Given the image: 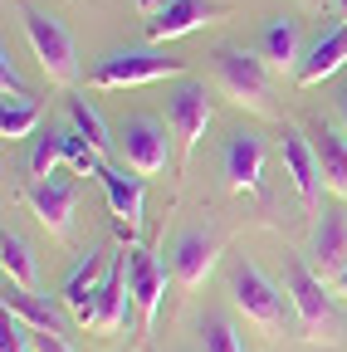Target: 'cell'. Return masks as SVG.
I'll use <instances>...</instances> for the list:
<instances>
[{"label": "cell", "mask_w": 347, "mask_h": 352, "mask_svg": "<svg viewBox=\"0 0 347 352\" xmlns=\"http://www.w3.org/2000/svg\"><path fill=\"white\" fill-rule=\"evenodd\" d=\"M333 284H337V294L347 298V264H342V270H337V279H333Z\"/></svg>", "instance_id": "32"}, {"label": "cell", "mask_w": 347, "mask_h": 352, "mask_svg": "<svg viewBox=\"0 0 347 352\" xmlns=\"http://www.w3.org/2000/svg\"><path fill=\"white\" fill-rule=\"evenodd\" d=\"M25 201H30V210H34V220L45 226L49 235H69L74 230V206H78V186L69 182V176H45V182H30V191H25Z\"/></svg>", "instance_id": "11"}, {"label": "cell", "mask_w": 347, "mask_h": 352, "mask_svg": "<svg viewBox=\"0 0 347 352\" xmlns=\"http://www.w3.org/2000/svg\"><path fill=\"white\" fill-rule=\"evenodd\" d=\"M313 152H318V166H323V186L347 201V138L333 132L328 122H318L313 127Z\"/></svg>", "instance_id": "21"}, {"label": "cell", "mask_w": 347, "mask_h": 352, "mask_svg": "<svg viewBox=\"0 0 347 352\" xmlns=\"http://www.w3.org/2000/svg\"><path fill=\"white\" fill-rule=\"evenodd\" d=\"M230 298L245 314V323H254L265 338H284L289 333V314H284V284H274L254 259H235L230 264Z\"/></svg>", "instance_id": "1"}, {"label": "cell", "mask_w": 347, "mask_h": 352, "mask_svg": "<svg viewBox=\"0 0 347 352\" xmlns=\"http://www.w3.org/2000/svg\"><path fill=\"white\" fill-rule=\"evenodd\" d=\"M59 162H64V127H49V132H39V142L30 152V176L45 182V176H54Z\"/></svg>", "instance_id": "26"}, {"label": "cell", "mask_w": 347, "mask_h": 352, "mask_svg": "<svg viewBox=\"0 0 347 352\" xmlns=\"http://www.w3.org/2000/svg\"><path fill=\"white\" fill-rule=\"evenodd\" d=\"M108 264H113V254L108 250H89L74 270H69V279H64V289H59V298H64V308L83 323L89 318V308H93V294H98V284H103V274H108Z\"/></svg>", "instance_id": "16"}, {"label": "cell", "mask_w": 347, "mask_h": 352, "mask_svg": "<svg viewBox=\"0 0 347 352\" xmlns=\"http://www.w3.org/2000/svg\"><path fill=\"white\" fill-rule=\"evenodd\" d=\"M157 78H186V59H171L161 50H117L93 69L98 88H137V83H157Z\"/></svg>", "instance_id": "6"}, {"label": "cell", "mask_w": 347, "mask_h": 352, "mask_svg": "<svg viewBox=\"0 0 347 352\" xmlns=\"http://www.w3.org/2000/svg\"><path fill=\"white\" fill-rule=\"evenodd\" d=\"M0 270H5V279H10V284H20V289H34V284H39L34 250H30V240H25V235H15V230L0 235Z\"/></svg>", "instance_id": "22"}, {"label": "cell", "mask_w": 347, "mask_h": 352, "mask_svg": "<svg viewBox=\"0 0 347 352\" xmlns=\"http://www.w3.org/2000/svg\"><path fill=\"white\" fill-rule=\"evenodd\" d=\"M210 88L201 83V78H181L177 88L166 94V122H171V132L181 138V152L191 157L196 152V142L205 138V127H210Z\"/></svg>", "instance_id": "8"}, {"label": "cell", "mask_w": 347, "mask_h": 352, "mask_svg": "<svg viewBox=\"0 0 347 352\" xmlns=\"http://www.w3.org/2000/svg\"><path fill=\"white\" fill-rule=\"evenodd\" d=\"M103 152L89 142V138H78V127H64V166L78 171V176H98L103 171Z\"/></svg>", "instance_id": "25"}, {"label": "cell", "mask_w": 347, "mask_h": 352, "mask_svg": "<svg viewBox=\"0 0 347 352\" xmlns=\"http://www.w3.org/2000/svg\"><path fill=\"white\" fill-rule=\"evenodd\" d=\"M166 127L171 122H161L152 113H133L122 122L117 152H122V162L133 166L137 176H161V171L177 166V152H171V138H177V132H166Z\"/></svg>", "instance_id": "4"}, {"label": "cell", "mask_w": 347, "mask_h": 352, "mask_svg": "<svg viewBox=\"0 0 347 352\" xmlns=\"http://www.w3.org/2000/svg\"><path fill=\"white\" fill-rule=\"evenodd\" d=\"M98 182H103V196L113 206V220H127L133 230H142V220H147V186H142V176H127L122 166L103 162Z\"/></svg>", "instance_id": "17"}, {"label": "cell", "mask_w": 347, "mask_h": 352, "mask_svg": "<svg viewBox=\"0 0 347 352\" xmlns=\"http://www.w3.org/2000/svg\"><path fill=\"white\" fill-rule=\"evenodd\" d=\"M133 6H137V10H142V15H157V10H161V6H166V0H133Z\"/></svg>", "instance_id": "31"}, {"label": "cell", "mask_w": 347, "mask_h": 352, "mask_svg": "<svg viewBox=\"0 0 347 352\" xmlns=\"http://www.w3.org/2000/svg\"><path fill=\"white\" fill-rule=\"evenodd\" d=\"M0 88H5V94H20V69H15L10 50H0Z\"/></svg>", "instance_id": "29"}, {"label": "cell", "mask_w": 347, "mask_h": 352, "mask_svg": "<svg viewBox=\"0 0 347 352\" xmlns=\"http://www.w3.org/2000/svg\"><path fill=\"white\" fill-rule=\"evenodd\" d=\"M133 314H137V303H133V284H127V254H113V264H108V274H103V284L93 294V308H89V318H83V328L113 338V333H122L127 323H133Z\"/></svg>", "instance_id": "7"}, {"label": "cell", "mask_w": 347, "mask_h": 352, "mask_svg": "<svg viewBox=\"0 0 347 352\" xmlns=\"http://www.w3.org/2000/svg\"><path fill=\"white\" fill-rule=\"evenodd\" d=\"M337 113H342V132H347V88H342V98H337Z\"/></svg>", "instance_id": "33"}, {"label": "cell", "mask_w": 347, "mask_h": 352, "mask_svg": "<svg viewBox=\"0 0 347 352\" xmlns=\"http://www.w3.org/2000/svg\"><path fill=\"white\" fill-rule=\"evenodd\" d=\"M69 122L78 127V138H89V142H93L103 157L113 152V138H108V122H103V113H98L89 98H83V94H74V98H69Z\"/></svg>", "instance_id": "24"}, {"label": "cell", "mask_w": 347, "mask_h": 352, "mask_svg": "<svg viewBox=\"0 0 347 352\" xmlns=\"http://www.w3.org/2000/svg\"><path fill=\"white\" fill-rule=\"evenodd\" d=\"M337 15H342V20H347V0H337Z\"/></svg>", "instance_id": "34"}, {"label": "cell", "mask_w": 347, "mask_h": 352, "mask_svg": "<svg viewBox=\"0 0 347 352\" xmlns=\"http://www.w3.org/2000/svg\"><path fill=\"white\" fill-rule=\"evenodd\" d=\"M347 264V215L342 210H323L313 226V270L323 279H337V270Z\"/></svg>", "instance_id": "18"}, {"label": "cell", "mask_w": 347, "mask_h": 352, "mask_svg": "<svg viewBox=\"0 0 347 352\" xmlns=\"http://www.w3.org/2000/svg\"><path fill=\"white\" fill-rule=\"evenodd\" d=\"M215 254H221V240H215L210 230H186L177 240V250H171V274H177L181 289H201L205 274L215 270Z\"/></svg>", "instance_id": "15"}, {"label": "cell", "mask_w": 347, "mask_h": 352, "mask_svg": "<svg viewBox=\"0 0 347 352\" xmlns=\"http://www.w3.org/2000/svg\"><path fill=\"white\" fill-rule=\"evenodd\" d=\"M265 166H269V147L259 132H230V142H225V182L230 191L240 196H259V186H265Z\"/></svg>", "instance_id": "10"}, {"label": "cell", "mask_w": 347, "mask_h": 352, "mask_svg": "<svg viewBox=\"0 0 347 352\" xmlns=\"http://www.w3.org/2000/svg\"><path fill=\"white\" fill-rule=\"evenodd\" d=\"M259 54H265V64L269 69H279V74H298V64H303V44H298V25L289 20V15H279V20H269L265 25V34H259Z\"/></svg>", "instance_id": "19"}, {"label": "cell", "mask_w": 347, "mask_h": 352, "mask_svg": "<svg viewBox=\"0 0 347 352\" xmlns=\"http://www.w3.org/2000/svg\"><path fill=\"white\" fill-rule=\"evenodd\" d=\"M225 10L210 6V0H166V6L147 20V44H166V39H181L210 20H221Z\"/></svg>", "instance_id": "13"}, {"label": "cell", "mask_w": 347, "mask_h": 352, "mask_svg": "<svg viewBox=\"0 0 347 352\" xmlns=\"http://www.w3.org/2000/svg\"><path fill=\"white\" fill-rule=\"evenodd\" d=\"M39 127V103L25 94H5V103H0V132H5L10 142H20V138H30V132Z\"/></svg>", "instance_id": "23"}, {"label": "cell", "mask_w": 347, "mask_h": 352, "mask_svg": "<svg viewBox=\"0 0 347 352\" xmlns=\"http://www.w3.org/2000/svg\"><path fill=\"white\" fill-rule=\"evenodd\" d=\"M34 352H74L59 333H34Z\"/></svg>", "instance_id": "30"}, {"label": "cell", "mask_w": 347, "mask_h": 352, "mask_svg": "<svg viewBox=\"0 0 347 352\" xmlns=\"http://www.w3.org/2000/svg\"><path fill=\"white\" fill-rule=\"evenodd\" d=\"M0 308L15 318H25L34 333H59V308L45 298V294H34V289H20L5 279V294H0Z\"/></svg>", "instance_id": "20"}, {"label": "cell", "mask_w": 347, "mask_h": 352, "mask_svg": "<svg viewBox=\"0 0 347 352\" xmlns=\"http://www.w3.org/2000/svg\"><path fill=\"white\" fill-rule=\"evenodd\" d=\"M337 69H347V20H333L309 50H303V64H298V83L303 88H318L323 78H333Z\"/></svg>", "instance_id": "14"}, {"label": "cell", "mask_w": 347, "mask_h": 352, "mask_svg": "<svg viewBox=\"0 0 347 352\" xmlns=\"http://www.w3.org/2000/svg\"><path fill=\"white\" fill-rule=\"evenodd\" d=\"M20 20H25V34H30V44H34V59H39V69L49 74V83H64V88H69V83L78 78V50H74L69 25H64L59 15L34 10V6H25Z\"/></svg>", "instance_id": "5"}, {"label": "cell", "mask_w": 347, "mask_h": 352, "mask_svg": "<svg viewBox=\"0 0 347 352\" xmlns=\"http://www.w3.org/2000/svg\"><path fill=\"white\" fill-rule=\"evenodd\" d=\"M171 279H177V274H171L152 250H142V245L127 250V284H133V303H137L142 333H152V323H157V314H161V298H166Z\"/></svg>", "instance_id": "9"}, {"label": "cell", "mask_w": 347, "mask_h": 352, "mask_svg": "<svg viewBox=\"0 0 347 352\" xmlns=\"http://www.w3.org/2000/svg\"><path fill=\"white\" fill-rule=\"evenodd\" d=\"M201 352H245V338L230 318H205L201 323Z\"/></svg>", "instance_id": "27"}, {"label": "cell", "mask_w": 347, "mask_h": 352, "mask_svg": "<svg viewBox=\"0 0 347 352\" xmlns=\"http://www.w3.org/2000/svg\"><path fill=\"white\" fill-rule=\"evenodd\" d=\"M0 352H34V328L15 314L0 318Z\"/></svg>", "instance_id": "28"}, {"label": "cell", "mask_w": 347, "mask_h": 352, "mask_svg": "<svg viewBox=\"0 0 347 352\" xmlns=\"http://www.w3.org/2000/svg\"><path fill=\"white\" fill-rule=\"evenodd\" d=\"M279 284H284V294L293 303L298 338H337V308H333V294H328L318 270H309L303 259H289Z\"/></svg>", "instance_id": "3"}, {"label": "cell", "mask_w": 347, "mask_h": 352, "mask_svg": "<svg viewBox=\"0 0 347 352\" xmlns=\"http://www.w3.org/2000/svg\"><path fill=\"white\" fill-rule=\"evenodd\" d=\"M210 59H215V78H221V88L230 94V103H240L249 113H265V118L274 113V88H269L265 54H249L240 44H221Z\"/></svg>", "instance_id": "2"}, {"label": "cell", "mask_w": 347, "mask_h": 352, "mask_svg": "<svg viewBox=\"0 0 347 352\" xmlns=\"http://www.w3.org/2000/svg\"><path fill=\"white\" fill-rule=\"evenodd\" d=\"M279 157H284V171H289V182H293L298 201H303V206H313V201L323 196V166H318L313 142L303 138V132L284 127V138H279Z\"/></svg>", "instance_id": "12"}]
</instances>
